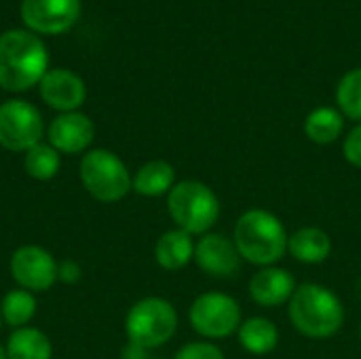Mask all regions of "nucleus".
Here are the masks:
<instances>
[{
    "instance_id": "obj_1",
    "label": "nucleus",
    "mask_w": 361,
    "mask_h": 359,
    "mask_svg": "<svg viewBox=\"0 0 361 359\" xmlns=\"http://www.w3.org/2000/svg\"><path fill=\"white\" fill-rule=\"evenodd\" d=\"M49 53L38 36L25 30H11L0 36V87L27 91L49 72Z\"/></svg>"
},
{
    "instance_id": "obj_2",
    "label": "nucleus",
    "mask_w": 361,
    "mask_h": 359,
    "mask_svg": "<svg viewBox=\"0 0 361 359\" xmlns=\"http://www.w3.org/2000/svg\"><path fill=\"white\" fill-rule=\"evenodd\" d=\"M288 231L283 222L267 209H247L239 216L233 241L243 260L256 267H275L288 252Z\"/></svg>"
},
{
    "instance_id": "obj_3",
    "label": "nucleus",
    "mask_w": 361,
    "mask_h": 359,
    "mask_svg": "<svg viewBox=\"0 0 361 359\" xmlns=\"http://www.w3.org/2000/svg\"><path fill=\"white\" fill-rule=\"evenodd\" d=\"M288 317L302 336L330 339L345 324V307L330 288L302 284L288 303Z\"/></svg>"
},
{
    "instance_id": "obj_4",
    "label": "nucleus",
    "mask_w": 361,
    "mask_h": 359,
    "mask_svg": "<svg viewBox=\"0 0 361 359\" xmlns=\"http://www.w3.org/2000/svg\"><path fill=\"white\" fill-rule=\"evenodd\" d=\"M167 212L176 226L188 235H207L220 218V201L207 184L182 180L167 195Z\"/></svg>"
},
{
    "instance_id": "obj_5",
    "label": "nucleus",
    "mask_w": 361,
    "mask_h": 359,
    "mask_svg": "<svg viewBox=\"0 0 361 359\" xmlns=\"http://www.w3.org/2000/svg\"><path fill=\"white\" fill-rule=\"evenodd\" d=\"M178 330L176 307L159 296L137 300L125 317V334L131 345L159 349L167 345Z\"/></svg>"
},
{
    "instance_id": "obj_6",
    "label": "nucleus",
    "mask_w": 361,
    "mask_h": 359,
    "mask_svg": "<svg viewBox=\"0 0 361 359\" xmlns=\"http://www.w3.org/2000/svg\"><path fill=\"white\" fill-rule=\"evenodd\" d=\"M78 174L85 190L102 203H116L133 188V178L127 165L108 148L85 152Z\"/></svg>"
},
{
    "instance_id": "obj_7",
    "label": "nucleus",
    "mask_w": 361,
    "mask_h": 359,
    "mask_svg": "<svg viewBox=\"0 0 361 359\" xmlns=\"http://www.w3.org/2000/svg\"><path fill=\"white\" fill-rule=\"evenodd\" d=\"M190 328L203 339H226L241 326L239 303L222 292H205L195 298L188 309Z\"/></svg>"
},
{
    "instance_id": "obj_8",
    "label": "nucleus",
    "mask_w": 361,
    "mask_h": 359,
    "mask_svg": "<svg viewBox=\"0 0 361 359\" xmlns=\"http://www.w3.org/2000/svg\"><path fill=\"white\" fill-rule=\"evenodd\" d=\"M44 121L36 106L23 99L0 104V146L11 152H27L42 142Z\"/></svg>"
},
{
    "instance_id": "obj_9",
    "label": "nucleus",
    "mask_w": 361,
    "mask_h": 359,
    "mask_svg": "<svg viewBox=\"0 0 361 359\" xmlns=\"http://www.w3.org/2000/svg\"><path fill=\"white\" fill-rule=\"evenodd\" d=\"M57 262L51 252L40 245H21L11 256V277L21 290L47 292L57 281Z\"/></svg>"
},
{
    "instance_id": "obj_10",
    "label": "nucleus",
    "mask_w": 361,
    "mask_h": 359,
    "mask_svg": "<svg viewBox=\"0 0 361 359\" xmlns=\"http://www.w3.org/2000/svg\"><path fill=\"white\" fill-rule=\"evenodd\" d=\"M80 15V0H23L21 19L27 28L42 34L70 30Z\"/></svg>"
},
{
    "instance_id": "obj_11",
    "label": "nucleus",
    "mask_w": 361,
    "mask_h": 359,
    "mask_svg": "<svg viewBox=\"0 0 361 359\" xmlns=\"http://www.w3.org/2000/svg\"><path fill=\"white\" fill-rule=\"evenodd\" d=\"M241 254L233 239L220 233H207L195 245V262L197 267L218 279H231L241 269Z\"/></svg>"
},
{
    "instance_id": "obj_12",
    "label": "nucleus",
    "mask_w": 361,
    "mask_h": 359,
    "mask_svg": "<svg viewBox=\"0 0 361 359\" xmlns=\"http://www.w3.org/2000/svg\"><path fill=\"white\" fill-rule=\"evenodd\" d=\"M95 138L93 121L82 112H61L49 125V144L61 154L85 152Z\"/></svg>"
},
{
    "instance_id": "obj_13",
    "label": "nucleus",
    "mask_w": 361,
    "mask_h": 359,
    "mask_svg": "<svg viewBox=\"0 0 361 359\" xmlns=\"http://www.w3.org/2000/svg\"><path fill=\"white\" fill-rule=\"evenodd\" d=\"M40 97L47 106L61 112H76L87 97L85 83L78 74L57 68L49 70L40 80Z\"/></svg>"
},
{
    "instance_id": "obj_14",
    "label": "nucleus",
    "mask_w": 361,
    "mask_h": 359,
    "mask_svg": "<svg viewBox=\"0 0 361 359\" xmlns=\"http://www.w3.org/2000/svg\"><path fill=\"white\" fill-rule=\"evenodd\" d=\"M296 279L290 271L279 267H264L250 279V296L256 305L273 309L292 300L296 292Z\"/></svg>"
},
{
    "instance_id": "obj_15",
    "label": "nucleus",
    "mask_w": 361,
    "mask_h": 359,
    "mask_svg": "<svg viewBox=\"0 0 361 359\" xmlns=\"http://www.w3.org/2000/svg\"><path fill=\"white\" fill-rule=\"evenodd\" d=\"M288 252L302 264H322L332 254V239L317 226H305L288 237Z\"/></svg>"
},
{
    "instance_id": "obj_16",
    "label": "nucleus",
    "mask_w": 361,
    "mask_h": 359,
    "mask_svg": "<svg viewBox=\"0 0 361 359\" xmlns=\"http://www.w3.org/2000/svg\"><path fill=\"white\" fill-rule=\"evenodd\" d=\"M195 241L182 229L167 231L159 237L154 245V260L165 271H180L195 258Z\"/></svg>"
},
{
    "instance_id": "obj_17",
    "label": "nucleus",
    "mask_w": 361,
    "mask_h": 359,
    "mask_svg": "<svg viewBox=\"0 0 361 359\" xmlns=\"http://www.w3.org/2000/svg\"><path fill=\"white\" fill-rule=\"evenodd\" d=\"M239 345L252 355H269L279 345V330L267 317H250L237 330Z\"/></svg>"
},
{
    "instance_id": "obj_18",
    "label": "nucleus",
    "mask_w": 361,
    "mask_h": 359,
    "mask_svg": "<svg viewBox=\"0 0 361 359\" xmlns=\"http://www.w3.org/2000/svg\"><path fill=\"white\" fill-rule=\"evenodd\" d=\"M176 186V169L167 161H148L133 176V190L142 197H161L169 195Z\"/></svg>"
},
{
    "instance_id": "obj_19",
    "label": "nucleus",
    "mask_w": 361,
    "mask_h": 359,
    "mask_svg": "<svg viewBox=\"0 0 361 359\" xmlns=\"http://www.w3.org/2000/svg\"><path fill=\"white\" fill-rule=\"evenodd\" d=\"M8 359H51L53 345L49 336L38 328H17L6 341Z\"/></svg>"
},
{
    "instance_id": "obj_20",
    "label": "nucleus",
    "mask_w": 361,
    "mask_h": 359,
    "mask_svg": "<svg viewBox=\"0 0 361 359\" xmlns=\"http://www.w3.org/2000/svg\"><path fill=\"white\" fill-rule=\"evenodd\" d=\"M345 127V116L341 110L330 108V106H322L315 108L307 118H305V135L315 142V144H332L341 138Z\"/></svg>"
},
{
    "instance_id": "obj_21",
    "label": "nucleus",
    "mask_w": 361,
    "mask_h": 359,
    "mask_svg": "<svg viewBox=\"0 0 361 359\" xmlns=\"http://www.w3.org/2000/svg\"><path fill=\"white\" fill-rule=\"evenodd\" d=\"M61 167V157L59 152L51 146V144H36L34 148H30L23 157V169L30 178L47 182L53 180L59 174Z\"/></svg>"
},
{
    "instance_id": "obj_22",
    "label": "nucleus",
    "mask_w": 361,
    "mask_h": 359,
    "mask_svg": "<svg viewBox=\"0 0 361 359\" xmlns=\"http://www.w3.org/2000/svg\"><path fill=\"white\" fill-rule=\"evenodd\" d=\"M0 315L2 322L8 324L11 328H25L30 324V320L36 315V298L32 292L27 290H11L8 294H4L2 303H0Z\"/></svg>"
},
{
    "instance_id": "obj_23",
    "label": "nucleus",
    "mask_w": 361,
    "mask_h": 359,
    "mask_svg": "<svg viewBox=\"0 0 361 359\" xmlns=\"http://www.w3.org/2000/svg\"><path fill=\"white\" fill-rule=\"evenodd\" d=\"M336 102L343 116L361 123V68L347 72L336 89Z\"/></svg>"
},
{
    "instance_id": "obj_24",
    "label": "nucleus",
    "mask_w": 361,
    "mask_h": 359,
    "mask_svg": "<svg viewBox=\"0 0 361 359\" xmlns=\"http://www.w3.org/2000/svg\"><path fill=\"white\" fill-rule=\"evenodd\" d=\"M173 359H226L222 349L214 343H205V341H197V343H188L184 345Z\"/></svg>"
},
{
    "instance_id": "obj_25",
    "label": "nucleus",
    "mask_w": 361,
    "mask_h": 359,
    "mask_svg": "<svg viewBox=\"0 0 361 359\" xmlns=\"http://www.w3.org/2000/svg\"><path fill=\"white\" fill-rule=\"evenodd\" d=\"M343 154H345V159H347L353 167L361 169V123L357 127H353V129L349 131V135L345 138Z\"/></svg>"
},
{
    "instance_id": "obj_26",
    "label": "nucleus",
    "mask_w": 361,
    "mask_h": 359,
    "mask_svg": "<svg viewBox=\"0 0 361 359\" xmlns=\"http://www.w3.org/2000/svg\"><path fill=\"white\" fill-rule=\"evenodd\" d=\"M80 277H82V269H80L78 262H74V260L59 262V267H57V281H61L66 286H72V284L80 281Z\"/></svg>"
},
{
    "instance_id": "obj_27",
    "label": "nucleus",
    "mask_w": 361,
    "mask_h": 359,
    "mask_svg": "<svg viewBox=\"0 0 361 359\" xmlns=\"http://www.w3.org/2000/svg\"><path fill=\"white\" fill-rule=\"evenodd\" d=\"M123 359H159L157 355H152V349H144L137 345H127L123 349Z\"/></svg>"
},
{
    "instance_id": "obj_28",
    "label": "nucleus",
    "mask_w": 361,
    "mask_h": 359,
    "mask_svg": "<svg viewBox=\"0 0 361 359\" xmlns=\"http://www.w3.org/2000/svg\"><path fill=\"white\" fill-rule=\"evenodd\" d=\"M0 359H8L6 358V347H2V345H0Z\"/></svg>"
},
{
    "instance_id": "obj_29",
    "label": "nucleus",
    "mask_w": 361,
    "mask_h": 359,
    "mask_svg": "<svg viewBox=\"0 0 361 359\" xmlns=\"http://www.w3.org/2000/svg\"><path fill=\"white\" fill-rule=\"evenodd\" d=\"M0 326H2V315H0Z\"/></svg>"
},
{
    "instance_id": "obj_30",
    "label": "nucleus",
    "mask_w": 361,
    "mask_h": 359,
    "mask_svg": "<svg viewBox=\"0 0 361 359\" xmlns=\"http://www.w3.org/2000/svg\"><path fill=\"white\" fill-rule=\"evenodd\" d=\"M360 336H361V326H360Z\"/></svg>"
},
{
    "instance_id": "obj_31",
    "label": "nucleus",
    "mask_w": 361,
    "mask_h": 359,
    "mask_svg": "<svg viewBox=\"0 0 361 359\" xmlns=\"http://www.w3.org/2000/svg\"><path fill=\"white\" fill-rule=\"evenodd\" d=\"M360 292H361V284H360Z\"/></svg>"
}]
</instances>
